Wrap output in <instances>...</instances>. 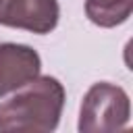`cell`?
I'll return each instance as SVG.
<instances>
[{"mask_svg":"<svg viewBox=\"0 0 133 133\" xmlns=\"http://www.w3.org/2000/svg\"><path fill=\"white\" fill-rule=\"evenodd\" d=\"M58 0H0V25L31 33H50L58 25Z\"/></svg>","mask_w":133,"mask_h":133,"instance_id":"cell-3","label":"cell"},{"mask_svg":"<svg viewBox=\"0 0 133 133\" xmlns=\"http://www.w3.org/2000/svg\"><path fill=\"white\" fill-rule=\"evenodd\" d=\"M131 102L123 87L114 83H94L81 102L79 131L81 133H110L129 125Z\"/></svg>","mask_w":133,"mask_h":133,"instance_id":"cell-2","label":"cell"},{"mask_svg":"<svg viewBox=\"0 0 133 133\" xmlns=\"http://www.w3.org/2000/svg\"><path fill=\"white\" fill-rule=\"evenodd\" d=\"M133 0H85V15L98 27H116L131 17Z\"/></svg>","mask_w":133,"mask_h":133,"instance_id":"cell-5","label":"cell"},{"mask_svg":"<svg viewBox=\"0 0 133 133\" xmlns=\"http://www.w3.org/2000/svg\"><path fill=\"white\" fill-rule=\"evenodd\" d=\"M0 104V133H50L64 108V87L56 77H35Z\"/></svg>","mask_w":133,"mask_h":133,"instance_id":"cell-1","label":"cell"},{"mask_svg":"<svg viewBox=\"0 0 133 133\" xmlns=\"http://www.w3.org/2000/svg\"><path fill=\"white\" fill-rule=\"evenodd\" d=\"M42 58L39 54L25 44H0V98L10 91H17L31 79L39 75Z\"/></svg>","mask_w":133,"mask_h":133,"instance_id":"cell-4","label":"cell"}]
</instances>
